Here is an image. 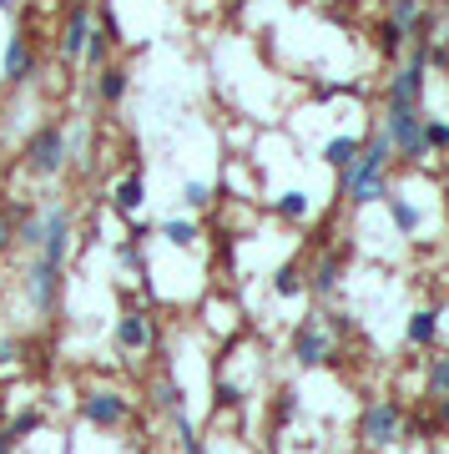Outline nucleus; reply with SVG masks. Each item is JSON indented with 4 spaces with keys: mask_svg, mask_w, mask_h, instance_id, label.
Returning a JSON list of instances; mask_svg holds the SVG:
<instances>
[{
    "mask_svg": "<svg viewBox=\"0 0 449 454\" xmlns=\"http://www.w3.org/2000/svg\"><path fill=\"white\" fill-rule=\"evenodd\" d=\"M182 207L187 212H208L212 207V182H197V177L182 182Z\"/></svg>",
    "mask_w": 449,
    "mask_h": 454,
    "instance_id": "a878e982",
    "label": "nucleus"
},
{
    "mask_svg": "<svg viewBox=\"0 0 449 454\" xmlns=\"http://www.w3.org/2000/svg\"><path fill=\"white\" fill-rule=\"evenodd\" d=\"M303 293H308V273L298 268V262H283V268L273 273V298L288 303V298H303Z\"/></svg>",
    "mask_w": 449,
    "mask_h": 454,
    "instance_id": "5701e85b",
    "label": "nucleus"
},
{
    "mask_svg": "<svg viewBox=\"0 0 449 454\" xmlns=\"http://www.w3.org/2000/svg\"><path fill=\"white\" fill-rule=\"evenodd\" d=\"M5 414H11V399H0V429H5Z\"/></svg>",
    "mask_w": 449,
    "mask_h": 454,
    "instance_id": "2f4dec72",
    "label": "nucleus"
},
{
    "mask_svg": "<svg viewBox=\"0 0 449 454\" xmlns=\"http://www.w3.org/2000/svg\"><path fill=\"white\" fill-rule=\"evenodd\" d=\"M0 11H5V16H11V11H16V0H0Z\"/></svg>",
    "mask_w": 449,
    "mask_h": 454,
    "instance_id": "473e14b6",
    "label": "nucleus"
},
{
    "mask_svg": "<svg viewBox=\"0 0 449 454\" xmlns=\"http://www.w3.org/2000/svg\"><path fill=\"white\" fill-rule=\"evenodd\" d=\"M358 152H364V142H358V137H349V131H338V137H328V142H323V162L334 167V172H349L353 162H358Z\"/></svg>",
    "mask_w": 449,
    "mask_h": 454,
    "instance_id": "a211bd4d",
    "label": "nucleus"
},
{
    "mask_svg": "<svg viewBox=\"0 0 449 454\" xmlns=\"http://www.w3.org/2000/svg\"><path fill=\"white\" fill-rule=\"evenodd\" d=\"M338 283H343V258H338V253H323V258L308 268V293H313V298H334Z\"/></svg>",
    "mask_w": 449,
    "mask_h": 454,
    "instance_id": "2eb2a0df",
    "label": "nucleus"
},
{
    "mask_svg": "<svg viewBox=\"0 0 449 454\" xmlns=\"http://www.w3.org/2000/svg\"><path fill=\"white\" fill-rule=\"evenodd\" d=\"M273 212L283 217V223H308V212H313V197L303 192V187H288V192L273 197Z\"/></svg>",
    "mask_w": 449,
    "mask_h": 454,
    "instance_id": "412c9836",
    "label": "nucleus"
},
{
    "mask_svg": "<svg viewBox=\"0 0 449 454\" xmlns=\"http://www.w3.org/2000/svg\"><path fill=\"white\" fill-rule=\"evenodd\" d=\"M434 424H439V429H449V399H439V414H434Z\"/></svg>",
    "mask_w": 449,
    "mask_h": 454,
    "instance_id": "7c9ffc66",
    "label": "nucleus"
},
{
    "mask_svg": "<svg viewBox=\"0 0 449 454\" xmlns=\"http://www.w3.org/2000/svg\"><path fill=\"white\" fill-rule=\"evenodd\" d=\"M152 232H157L167 247H177V253H197V247H202V227H197V217H161Z\"/></svg>",
    "mask_w": 449,
    "mask_h": 454,
    "instance_id": "4468645a",
    "label": "nucleus"
},
{
    "mask_svg": "<svg viewBox=\"0 0 449 454\" xmlns=\"http://www.w3.org/2000/svg\"><path fill=\"white\" fill-rule=\"evenodd\" d=\"M404 429H409V414H404L399 399H369L358 414V444L364 450H399Z\"/></svg>",
    "mask_w": 449,
    "mask_h": 454,
    "instance_id": "39448f33",
    "label": "nucleus"
},
{
    "mask_svg": "<svg viewBox=\"0 0 449 454\" xmlns=\"http://www.w3.org/2000/svg\"><path fill=\"white\" fill-rule=\"evenodd\" d=\"M424 389H429L434 399H449V354L429 358V369H424Z\"/></svg>",
    "mask_w": 449,
    "mask_h": 454,
    "instance_id": "393cba45",
    "label": "nucleus"
},
{
    "mask_svg": "<svg viewBox=\"0 0 449 454\" xmlns=\"http://www.w3.org/2000/svg\"><path fill=\"white\" fill-rule=\"evenodd\" d=\"M35 76H41V51H35V41L26 31L5 35V46H0V86H31Z\"/></svg>",
    "mask_w": 449,
    "mask_h": 454,
    "instance_id": "1a4fd4ad",
    "label": "nucleus"
},
{
    "mask_svg": "<svg viewBox=\"0 0 449 454\" xmlns=\"http://www.w3.org/2000/svg\"><path fill=\"white\" fill-rule=\"evenodd\" d=\"M137 404H131L127 389H116V384H86L76 394V419L86 429H97V434H116V429H127Z\"/></svg>",
    "mask_w": 449,
    "mask_h": 454,
    "instance_id": "f03ea898",
    "label": "nucleus"
},
{
    "mask_svg": "<svg viewBox=\"0 0 449 454\" xmlns=\"http://www.w3.org/2000/svg\"><path fill=\"white\" fill-rule=\"evenodd\" d=\"M16 358H20V343L11 339V333H0V373L16 369Z\"/></svg>",
    "mask_w": 449,
    "mask_h": 454,
    "instance_id": "c85d7f7f",
    "label": "nucleus"
},
{
    "mask_svg": "<svg viewBox=\"0 0 449 454\" xmlns=\"http://www.w3.org/2000/svg\"><path fill=\"white\" fill-rule=\"evenodd\" d=\"M91 35H97V5H91V0H71L66 16H61V35H56L61 61L81 66V56H86V46H91Z\"/></svg>",
    "mask_w": 449,
    "mask_h": 454,
    "instance_id": "6e6552de",
    "label": "nucleus"
},
{
    "mask_svg": "<svg viewBox=\"0 0 449 454\" xmlns=\"http://www.w3.org/2000/svg\"><path fill=\"white\" fill-rule=\"evenodd\" d=\"M20 293H26V309H31L35 318H56V313H61V298H66V268L31 253L26 273H20Z\"/></svg>",
    "mask_w": 449,
    "mask_h": 454,
    "instance_id": "20e7f679",
    "label": "nucleus"
},
{
    "mask_svg": "<svg viewBox=\"0 0 449 454\" xmlns=\"http://www.w3.org/2000/svg\"><path fill=\"white\" fill-rule=\"evenodd\" d=\"M157 343V324H152V313L137 309V303H122V313L112 318V354L116 358H142L146 348Z\"/></svg>",
    "mask_w": 449,
    "mask_h": 454,
    "instance_id": "0eeeda50",
    "label": "nucleus"
},
{
    "mask_svg": "<svg viewBox=\"0 0 449 454\" xmlns=\"http://www.w3.org/2000/svg\"><path fill=\"white\" fill-rule=\"evenodd\" d=\"M242 399H248V394H242V384H232V379H217V384H212V404L217 409H242Z\"/></svg>",
    "mask_w": 449,
    "mask_h": 454,
    "instance_id": "bb28decb",
    "label": "nucleus"
},
{
    "mask_svg": "<svg viewBox=\"0 0 449 454\" xmlns=\"http://www.w3.org/2000/svg\"><path fill=\"white\" fill-rule=\"evenodd\" d=\"M106 202H112L116 217H137V212L146 207V177L131 167V172H122V177L106 187Z\"/></svg>",
    "mask_w": 449,
    "mask_h": 454,
    "instance_id": "9b49d317",
    "label": "nucleus"
},
{
    "mask_svg": "<svg viewBox=\"0 0 449 454\" xmlns=\"http://www.w3.org/2000/svg\"><path fill=\"white\" fill-rule=\"evenodd\" d=\"M122 46V26H116L112 11H101L97 16V35H91V46H86V56H81V66L86 71H101V66H112V51Z\"/></svg>",
    "mask_w": 449,
    "mask_h": 454,
    "instance_id": "f8f14e48",
    "label": "nucleus"
},
{
    "mask_svg": "<svg viewBox=\"0 0 449 454\" xmlns=\"http://www.w3.org/2000/svg\"><path fill=\"white\" fill-rule=\"evenodd\" d=\"M127 91H131V71L127 66H101L97 71V101L101 106H122V101H127Z\"/></svg>",
    "mask_w": 449,
    "mask_h": 454,
    "instance_id": "dca6fc26",
    "label": "nucleus"
},
{
    "mask_svg": "<svg viewBox=\"0 0 449 454\" xmlns=\"http://www.w3.org/2000/svg\"><path fill=\"white\" fill-rule=\"evenodd\" d=\"M424 146H429V152H449V121L445 116H424Z\"/></svg>",
    "mask_w": 449,
    "mask_h": 454,
    "instance_id": "cd10ccee",
    "label": "nucleus"
},
{
    "mask_svg": "<svg viewBox=\"0 0 449 454\" xmlns=\"http://www.w3.org/2000/svg\"><path fill=\"white\" fill-rule=\"evenodd\" d=\"M35 223H41V243H35V258L46 262H71V243H76V212L71 202L61 197H46V202H35Z\"/></svg>",
    "mask_w": 449,
    "mask_h": 454,
    "instance_id": "7ed1b4c3",
    "label": "nucleus"
},
{
    "mask_svg": "<svg viewBox=\"0 0 449 454\" xmlns=\"http://www.w3.org/2000/svg\"><path fill=\"white\" fill-rule=\"evenodd\" d=\"M11 247H16V217H11V212H0V258H5Z\"/></svg>",
    "mask_w": 449,
    "mask_h": 454,
    "instance_id": "c756f323",
    "label": "nucleus"
},
{
    "mask_svg": "<svg viewBox=\"0 0 449 454\" xmlns=\"http://www.w3.org/2000/svg\"><path fill=\"white\" fill-rule=\"evenodd\" d=\"M288 358L298 364V369H323V364H334L338 358V339L328 333L323 313L298 318V328H293V339H288Z\"/></svg>",
    "mask_w": 449,
    "mask_h": 454,
    "instance_id": "423d86ee",
    "label": "nucleus"
},
{
    "mask_svg": "<svg viewBox=\"0 0 449 454\" xmlns=\"http://www.w3.org/2000/svg\"><path fill=\"white\" fill-rule=\"evenodd\" d=\"M46 429V409L41 404H20L16 414H5V434L16 439V444H26L31 434H41Z\"/></svg>",
    "mask_w": 449,
    "mask_h": 454,
    "instance_id": "6ab92c4d",
    "label": "nucleus"
},
{
    "mask_svg": "<svg viewBox=\"0 0 449 454\" xmlns=\"http://www.w3.org/2000/svg\"><path fill=\"white\" fill-rule=\"evenodd\" d=\"M399 454H414V450H399Z\"/></svg>",
    "mask_w": 449,
    "mask_h": 454,
    "instance_id": "72a5a7b5",
    "label": "nucleus"
},
{
    "mask_svg": "<svg viewBox=\"0 0 449 454\" xmlns=\"http://www.w3.org/2000/svg\"><path fill=\"white\" fill-rule=\"evenodd\" d=\"M394 142V162H424L429 146H424V112H384L379 127Z\"/></svg>",
    "mask_w": 449,
    "mask_h": 454,
    "instance_id": "9d476101",
    "label": "nucleus"
},
{
    "mask_svg": "<svg viewBox=\"0 0 449 454\" xmlns=\"http://www.w3.org/2000/svg\"><path fill=\"white\" fill-rule=\"evenodd\" d=\"M172 429H177V450L182 454H208V439L197 434V424H193V414L182 409V414H172Z\"/></svg>",
    "mask_w": 449,
    "mask_h": 454,
    "instance_id": "b1692460",
    "label": "nucleus"
},
{
    "mask_svg": "<svg viewBox=\"0 0 449 454\" xmlns=\"http://www.w3.org/2000/svg\"><path fill=\"white\" fill-rule=\"evenodd\" d=\"M152 404H157L161 414H182V409H187V394H182V384H177L172 373L152 379Z\"/></svg>",
    "mask_w": 449,
    "mask_h": 454,
    "instance_id": "4be33fe9",
    "label": "nucleus"
},
{
    "mask_svg": "<svg viewBox=\"0 0 449 454\" xmlns=\"http://www.w3.org/2000/svg\"><path fill=\"white\" fill-rule=\"evenodd\" d=\"M71 167V142H66V127L61 121H41V127L26 137L20 146V172L31 182H56Z\"/></svg>",
    "mask_w": 449,
    "mask_h": 454,
    "instance_id": "f257e3e1",
    "label": "nucleus"
},
{
    "mask_svg": "<svg viewBox=\"0 0 449 454\" xmlns=\"http://www.w3.org/2000/svg\"><path fill=\"white\" fill-rule=\"evenodd\" d=\"M374 46H379V56H384V61H399L404 51H409V31H404L399 20H379V26H374Z\"/></svg>",
    "mask_w": 449,
    "mask_h": 454,
    "instance_id": "aec40b11",
    "label": "nucleus"
},
{
    "mask_svg": "<svg viewBox=\"0 0 449 454\" xmlns=\"http://www.w3.org/2000/svg\"><path fill=\"white\" fill-rule=\"evenodd\" d=\"M384 207H389V223H394V232H399V238H419V223H424V212H419L414 197L394 192Z\"/></svg>",
    "mask_w": 449,
    "mask_h": 454,
    "instance_id": "f3484780",
    "label": "nucleus"
},
{
    "mask_svg": "<svg viewBox=\"0 0 449 454\" xmlns=\"http://www.w3.org/2000/svg\"><path fill=\"white\" fill-rule=\"evenodd\" d=\"M439 318H445L439 303L414 309L409 318H404V343H409V348H434V343H439Z\"/></svg>",
    "mask_w": 449,
    "mask_h": 454,
    "instance_id": "ddd939ff",
    "label": "nucleus"
}]
</instances>
